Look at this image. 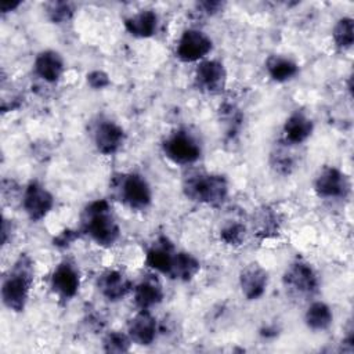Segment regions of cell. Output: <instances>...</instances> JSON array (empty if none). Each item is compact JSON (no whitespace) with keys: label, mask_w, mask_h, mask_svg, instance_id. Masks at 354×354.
Segmentation results:
<instances>
[{"label":"cell","mask_w":354,"mask_h":354,"mask_svg":"<svg viewBox=\"0 0 354 354\" xmlns=\"http://www.w3.org/2000/svg\"><path fill=\"white\" fill-rule=\"evenodd\" d=\"M80 232L102 248H111L118 242L120 228L106 199H95L86 205L80 214Z\"/></svg>","instance_id":"cell-1"},{"label":"cell","mask_w":354,"mask_h":354,"mask_svg":"<svg viewBox=\"0 0 354 354\" xmlns=\"http://www.w3.org/2000/svg\"><path fill=\"white\" fill-rule=\"evenodd\" d=\"M33 260L28 254L21 253L8 270L1 285V299L8 310L14 313L25 310L29 292L33 285Z\"/></svg>","instance_id":"cell-2"},{"label":"cell","mask_w":354,"mask_h":354,"mask_svg":"<svg viewBox=\"0 0 354 354\" xmlns=\"http://www.w3.org/2000/svg\"><path fill=\"white\" fill-rule=\"evenodd\" d=\"M183 192L189 201L216 207L228 196V181L221 174L192 173L184 178Z\"/></svg>","instance_id":"cell-3"},{"label":"cell","mask_w":354,"mask_h":354,"mask_svg":"<svg viewBox=\"0 0 354 354\" xmlns=\"http://www.w3.org/2000/svg\"><path fill=\"white\" fill-rule=\"evenodd\" d=\"M113 196L131 210H145L152 202V189L148 181L137 173H118L112 176Z\"/></svg>","instance_id":"cell-4"},{"label":"cell","mask_w":354,"mask_h":354,"mask_svg":"<svg viewBox=\"0 0 354 354\" xmlns=\"http://www.w3.org/2000/svg\"><path fill=\"white\" fill-rule=\"evenodd\" d=\"M283 285L297 297H311L319 289V278L310 263L297 259L290 263L283 274Z\"/></svg>","instance_id":"cell-5"},{"label":"cell","mask_w":354,"mask_h":354,"mask_svg":"<svg viewBox=\"0 0 354 354\" xmlns=\"http://www.w3.org/2000/svg\"><path fill=\"white\" fill-rule=\"evenodd\" d=\"M163 153L176 165L195 163L202 153L198 140L187 130H176L162 144Z\"/></svg>","instance_id":"cell-6"},{"label":"cell","mask_w":354,"mask_h":354,"mask_svg":"<svg viewBox=\"0 0 354 354\" xmlns=\"http://www.w3.org/2000/svg\"><path fill=\"white\" fill-rule=\"evenodd\" d=\"M212 48L213 41L205 32L199 29H187L177 43L176 55L183 62H196L203 61Z\"/></svg>","instance_id":"cell-7"},{"label":"cell","mask_w":354,"mask_h":354,"mask_svg":"<svg viewBox=\"0 0 354 354\" xmlns=\"http://www.w3.org/2000/svg\"><path fill=\"white\" fill-rule=\"evenodd\" d=\"M315 194L324 199H342L350 192L348 177L333 166L324 167L314 181Z\"/></svg>","instance_id":"cell-8"},{"label":"cell","mask_w":354,"mask_h":354,"mask_svg":"<svg viewBox=\"0 0 354 354\" xmlns=\"http://www.w3.org/2000/svg\"><path fill=\"white\" fill-rule=\"evenodd\" d=\"M54 206V196L39 181H30L22 194V207L32 221L44 218Z\"/></svg>","instance_id":"cell-9"},{"label":"cell","mask_w":354,"mask_h":354,"mask_svg":"<svg viewBox=\"0 0 354 354\" xmlns=\"http://www.w3.org/2000/svg\"><path fill=\"white\" fill-rule=\"evenodd\" d=\"M194 82L206 94H220L227 83V71L220 61L203 59L195 69Z\"/></svg>","instance_id":"cell-10"},{"label":"cell","mask_w":354,"mask_h":354,"mask_svg":"<svg viewBox=\"0 0 354 354\" xmlns=\"http://www.w3.org/2000/svg\"><path fill=\"white\" fill-rule=\"evenodd\" d=\"M93 140L97 151L102 155L116 153L124 144V130L109 119H101L93 131Z\"/></svg>","instance_id":"cell-11"},{"label":"cell","mask_w":354,"mask_h":354,"mask_svg":"<svg viewBox=\"0 0 354 354\" xmlns=\"http://www.w3.org/2000/svg\"><path fill=\"white\" fill-rule=\"evenodd\" d=\"M79 288H80V275L76 266L69 260L61 261L51 274L53 292L64 300H71L77 295Z\"/></svg>","instance_id":"cell-12"},{"label":"cell","mask_w":354,"mask_h":354,"mask_svg":"<svg viewBox=\"0 0 354 354\" xmlns=\"http://www.w3.org/2000/svg\"><path fill=\"white\" fill-rule=\"evenodd\" d=\"M127 335L134 344L149 346L158 335L156 318L149 310H138L127 324Z\"/></svg>","instance_id":"cell-13"},{"label":"cell","mask_w":354,"mask_h":354,"mask_svg":"<svg viewBox=\"0 0 354 354\" xmlns=\"http://www.w3.org/2000/svg\"><path fill=\"white\" fill-rule=\"evenodd\" d=\"M268 274L257 263H250L245 266L239 272V286L242 295L248 300L260 299L267 289Z\"/></svg>","instance_id":"cell-14"},{"label":"cell","mask_w":354,"mask_h":354,"mask_svg":"<svg viewBox=\"0 0 354 354\" xmlns=\"http://www.w3.org/2000/svg\"><path fill=\"white\" fill-rule=\"evenodd\" d=\"M97 288L109 301H119L133 290L130 279L118 270H108L102 272L98 277Z\"/></svg>","instance_id":"cell-15"},{"label":"cell","mask_w":354,"mask_h":354,"mask_svg":"<svg viewBox=\"0 0 354 354\" xmlns=\"http://www.w3.org/2000/svg\"><path fill=\"white\" fill-rule=\"evenodd\" d=\"M33 69L36 76L40 77L43 82L50 84L57 83L65 71L64 58L59 53L54 50L40 51L35 58Z\"/></svg>","instance_id":"cell-16"},{"label":"cell","mask_w":354,"mask_h":354,"mask_svg":"<svg viewBox=\"0 0 354 354\" xmlns=\"http://www.w3.org/2000/svg\"><path fill=\"white\" fill-rule=\"evenodd\" d=\"M163 297L165 292L156 275H147L133 286V299L140 310H149L158 306Z\"/></svg>","instance_id":"cell-17"},{"label":"cell","mask_w":354,"mask_h":354,"mask_svg":"<svg viewBox=\"0 0 354 354\" xmlns=\"http://www.w3.org/2000/svg\"><path fill=\"white\" fill-rule=\"evenodd\" d=\"M174 254H176V249L173 243L166 236H160L148 249L145 263L152 270L167 275L170 271Z\"/></svg>","instance_id":"cell-18"},{"label":"cell","mask_w":354,"mask_h":354,"mask_svg":"<svg viewBox=\"0 0 354 354\" xmlns=\"http://www.w3.org/2000/svg\"><path fill=\"white\" fill-rule=\"evenodd\" d=\"M313 120L303 112H293L283 123V138L289 145H299L304 142L313 133Z\"/></svg>","instance_id":"cell-19"},{"label":"cell","mask_w":354,"mask_h":354,"mask_svg":"<svg viewBox=\"0 0 354 354\" xmlns=\"http://www.w3.org/2000/svg\"><path fill=\"white\" fill-rule=\"evenodd\" d=\"M124 28L133 37H151L158 28V15L153 10H141L124 19Z\"/></svg>","instance_id":"cell-20"},{"label":"cell","mask_w":354,"mask_h":354,"mask_svg":"<svg viewBox=\"0 0 354 354\" xmlns=\"http://www.w3.org/2000/svg\"><path fill=\"white\" fill-rule=\"evenodd\" d=\"M253 234H256L259 238H270L279 232L281 228V218L278 216V212L272 209L271 206H261L256 210L252 220Z\"/></svg>","instance_id":"cell-21"},{"label":"cell","mask_w":354,"mask_h":354,"mask_svg":"<svg viewBox=\"0 0 354 354\" xmlns=\"http://www.w3.org/2000/svg\"><path fill=\"white\" fill-rule=\"evenodd\" d=\"M199 270L201 263L195 256L187 252H176L167 277L176 281L188 282L199 272Z\"/></svg>","instance_id":"cell-22"},{"label":"cell","mask_w":354,"mask_h":354,"mask_svg":"<svg viewBox=\"0 0 354 354\" xmlns=\"http://www.w3.org/2000/svg\"><path fill=\"white\" fill-rule=\"evenodd\" d=\"M266 69L270 77L279 83L293 79L299 72L297 64L283 55H270L266 61Z\"/></svg>","instance_id":"cell-23"},{"label":"cell","mask_w":354,"mask_h":354,"mask_svg":"<svg viewBox=\"0 0 354 354\" xmlns=\"http://www.w3.org/2000/svg\"><path fill=\"white\" fill-rule=\"evenodd\" d=\"M333 314L324 301H314L304 314V322L311 330H325L332 325Z\"/></svg>","instance_id":"cell-24"},{"label":"cell","mask_w":354,"mask_h":354,"mask_svg":"<svg viewBox=\"0 0 354 354\" xmlns=\"http://www.w3.org/2000/svg\"><path fill=\"white\" fill-rule=\"evenodd\" d=\"M332 37L335 44L342 48L347 50L353 46L354 41V21L350 17L340 18L332 30Z\"/></svg>","instance_id":"cell-25"},{"label":"cell","mask_w":354,"mask_h":354,"mask_svg":"<svg viewBox=\"0 0 354 354\" xmlns=\"http://www.w3.org/2000/svg\"><path fill=\"white\" fill-rule=\"evenodd\" d=\"M131 339L127 333H122L119 330L108 332L102 340V348L106 353H127L131 346Z\"/></svg>","instance_id":"cell-26"},{"label":"cell","mask_w":354,"mask_h":354,"mask_svg":"<svg viewBox=\"0 0 354 354\" xmlns=\"http://www.w3.org/2000/svg\"><path fill=\"white\" fill-rule=\"evenodd\" d=\"M46 14L53 24H65L73 15V6L68 1H51L46 6Z\"/></svg>","instance_id":"cell-27"},{"label":"cell","mask_w":354,"mask_h":354,"mask_svg":"<svg viewBox=\"0 0 354 354\" xmlns=\"http://www.w3.org/2000/svg\"><path fill=\"white\" fill-rule=\"evenodd\" d=\"M246 236V227L238 221L227 223L220 232V238L225 245L238 246L245 241Z\"/></svg>","instance_id":"cell-28"},{"label":"cell","mask_w":354,"mask_h":354,"mask_svg":"<svg viewBox=\"0 0 354 354\" xmlns=\"http://www.w3.org/2000/svg\"><path fill=\"white\" fill-rule=\"evenodd\" d=\"M220 113L221 120L225 122V124L228 126V133H235L242 122V113L239 112V109L232 104H223L220 108Z\"/></svg>","instance_id":"cell-29"},{"label":"cell","mask_w":354,"mask_h":354,"mask_svg":"<svg viewBox=\"0 0 354 354\" xmlns=\"http://www.w3.org/2000/svg\"><path fill=\"white\" fill-rule=\"evenodd\" d=\"M271 165H272V167L278 173L286 174V173H290V170H292V167L295 165V160H293V158L286 151L279 149V151H277V153L272 155Z\"/></svg>","instance_id":"cell-30"},{"label":"cell","mask_w":354,"mask_h":354,"mask_svg":"<svg viewBox=\"0 0 354 354\" xmlns=\"http://www.w3.org/2000/svg\"><path fill=\"white\" fill-rule=\"evenodd\" d=\"M87 83L90 84V87L100 90V88L109 86L111 80H109V76L104 71H91L87 75Z\"/></svg>","instance_id":"cell-31"},{"label":"cell","mask_w":354,"mask_h":354,"mask_svg":"<svg viewBox=\"0 0 354 354\" xmlns=\"http://www.w3.org/2000/svg\"><path fill=\"white\" fill-rule=\"evenodd\" d=\"M80 231H73V230H64L59 235H57L55 238H54V246H57V248H61V249H64V248H68L69 245H72L79 236H80Z\"/></svg>","instance_id":"cell-32"},{"label":"cell","mask_w":354,"mask_h":354,"mask_svg":"<svg viewBox=\"0 0 354 354\" xmlns=\"http://www.w3.org/2000/svg\"><path fill=\"white\" fill-rule=\"evenodd\" d=\"M198 10H201L202 14H206V15H214L217 14L218 11L223 10L224 7V3L221 1H201L196 4Z\"/></svg>","instance_id":"cell-33"},{"label":"cell","mask_w":354,"mask_h":354,"mask_svg":"<svg viewBox=\"0 0 354 354\" xmlns=\"http://www.w3.org/2000/svg\"><path fill=\"white\" fill-rule=\"evenodd\" d=\"M19 4H21V3H10V1H1V4H0V10H1V12H3V14H6V12H10V11L15 10V8H17Z\"/></svg>","instance_id":"cell-34"}]
</instances>
